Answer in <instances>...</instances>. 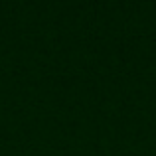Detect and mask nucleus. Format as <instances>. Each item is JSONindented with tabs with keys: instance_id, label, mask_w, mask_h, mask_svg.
<instances>
[]
</instances>
